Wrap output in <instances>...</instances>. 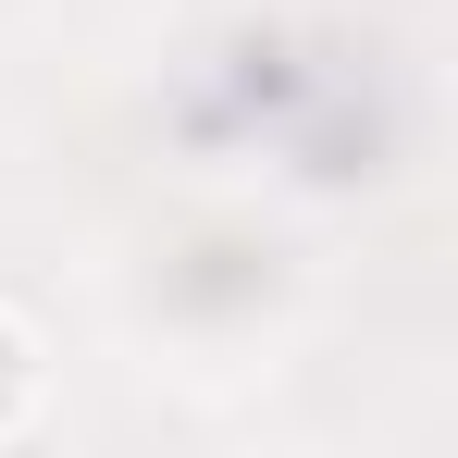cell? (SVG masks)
<instances>
[{
  "mask_svg": "<svg viewBox=\"0 0 458 458\" xmlns=\"http://www.w3.org/2000/svg\"><path fill=\"white\" fill-rule=\"evenodd\" d=\"M38 396H50V360H38V335L0 310V434H25V421H38Z\"/></svg>",
  "mask_w": 458,
  "mask_h": 458,
  "instance_id": "6da1fadb",
  "label": "cell"
}]
</instances>
